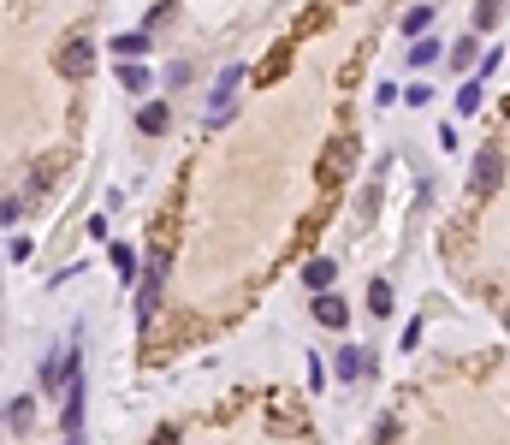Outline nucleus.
Listing matches in <instances>:
<instances>
[{
    "label": "nucleus",
    "mask_w": 510,
    "mask_h": 445,
    "mask_svg": "<svg viewBox=\"0 0 510 445\" xmlns=\"http://www.w3.org/2000/svg\"><path fill=\"white\" fill-rule=\"evenodd\" d=\"M498 178H505V155H498V143H493V149H481V155H475L469 190H475V196H493V190H498Z\"/></svg>",
    "instance_id": "1"
},
{
    "label": "nucleus",
    "mask_w": 510,
    "mask_h": 445,
    "mask_svg": "<svg viewBox=\"0 0 510 445\" xmlns=\"http://www.w3.org/2000/svg\"><path fill=\"white\" fill-rule=\"evenodd\" d=\"M160 286H167V256H155V268H149V279H142V291H137V321L142 327H149L155 309H160Z\"/></svg>",
    "instance_id": "2"
},
{
    "label": "nucleus",
    "mask_w": 510,
    "mask_h": 445,
    "mask_svg": "<svg viewBox=\"0 0 510 445\" xmlns=\"http://www.w3.org/2000/svg\"><path fill=\"white\" fill-rule=\"evenodd\" d=\"M59 428H66V440H84V380L77 374L66 380V416H59Z\"/></svg>",
    "instance_id": "3"
},
{
    "label": "nucleus",
    "mask_w": 510,
    "mask_h": 445,
    "mask_svg": "<svg viewBox=\"0 0 510 445\" xmlns=\"http://www.w3.org/2000/svg\"><path fill=\"white\" fill-rule=\"evenodd\" d=\"M351 167H356V143H351V137H339V143L326 149V160H321V178H326V185H339Z\"/></svg>",
    "instance_id": "4"
},
{
    "label": "nucleus",
    "mask_w": 510,
    "mask_h": 445,
    "mask_svg": "<svg viewBox=\"0 0 510 445\" xmlns=\"http://www.w3.org/2000/svg\"><path fill=\"white\" fill-rule=\"evenodd\" d=\"M89 66H96V48H89V42H66L59 72H66V77H89Z\"/></svg>",
    "instance_id": "5"
},
{
    "label": "nucleus",
    "mask_w": 510,
    "mask_h": 445,
    "mask_svg": "<svg viewBox=\"0 0 510 445\" xmlns=\"http://www.w3.org/2000/svg\"><path fill=\"white\" fill-rule=\"evenodd\" d=\"M314 321H321V327H344V321H351V303L321 291V297H314Z\"/></svg>",
    "instance_id": "6"
},
{
    "label": "nucleus",
    "mask_w": 510,
    "mask_h": 445,
    "mask_svg": "<svg viewBox=\"0 0 510 445\" xmlns=\"http://www.w3.org/2000/svg\"><path fill=\"white\" fill-rule=\"evenodd\" d=\"M339 374H344V380H362V374H374V357L362 345H344L339 350Z\"/></svg>",
    "instance_id": "7"
},
{
    "label": "nucleus",
    "mask_w": 510,
    "mask_h": 445,
    "mask_svg": "<svg viewBox=\"0 0 510 445\" xmlns=\"http://www.w3.org/2000/svg\"><path fill=\"white\" fill-rule=\"evenodd\" d=\"M332 273H339V261H332V256H314L309 268H303V279H309L314 291H326V286H332Z\"/></svg>",
    "instance_id": "8"
},
{
    "label": "nucleus",
    "mask_w": 510,
    "mask_h": 445,
    "mask_svg": "<svg viewBox=\"0 0 510 445\" xmlns=\"http://www.w3.org/2000/svg\"><path fill=\"white\" fill-rule=\"evenodd\" d=\"M167 125H172V107H142V114H137V131H142V137H160Z\"/></svg>",
    "instance_id": "9"
},
{
    "label": "nucleus",
    "mask_w": 510,
    "mask_h": 445,
    "mask_svg": "<svg viewBox=\"0 0 510 445\" xmlns=\"http://www.w3.org/2000/svg\"><path fill=\"white\" fill-rule=\"evenodd\" d=\"M30 422H36V404H30V398L6 404V428H13V433H30Z\"/></svg>",
    "instance_id": "10"
},
{
    "label": "nucleus",
    "mask_w": 510,
    "mask_h": 445,
    "mask_svg": "<svg viewBox=\"0 0 510 445\" xmlns=\"http://www.w3.org/2000/svg\"><path fill=\"white\" fill-rule=\"evenodd\" d=\"M119 84H125L131 95H142V89L155 84V72H149V66H137V59H131V66H119Z\"/></svg>",
    "instance_id": "11"
},
{
    "label": "nucleus",
    "mask_w": 510,
    "mask_h": 445,
    "mask_svg": "<svg viewBox=\"0 0 510 445\" xmlns=\"http://www.w3.org/2000/svg\"><path fill=\"white\" fill-rule=\"evenodd\" d=\"M410 66H415V72H427V66H440V48L427 42V36H415V42H410Z\"/></svg>",
    "instance_id": "12"
},
{
    "label": "nucleus",
    "mask_w": 510,
    "mask_h": 445,
    "mask_svg": "<svg viewBox=\"0 0 510 445\" xmlns=\"http://www.w3.org/2000/svg\"><path fill=\"white\" fill-rule=\"evenodd\" d=\"M107 261H114V273H119V279H137V256H131L125 244H114V250H107Z\"/></svg>",
    "instance_id": "13"
},
{
    "label": "nucleus",
    "mask_w": 510,
    "mask_h": 445,
    "mask_svg": "<svg viewBox=\"0 0 510 445\" xmlns=\"http://www.w3.org/2000/svg\"><path fill=\"white\" fill-rule=\"evenodd\" d=\"M427 24H433V6H415V13H404V36H427Z\"/></svg>",
    "instance_id": "14"
},
{
    "label": "nucleus",
    "mask_w": 510,
    "mask_h": 445,
    "mask_svg": "<svg viewBox=\"0 0 510 445\" xmlns=\"http://www.w3.org/2000/svg\"><path fill=\"white\" fill-rule=\"evenodd\" d=\"M369 309H374V315H392V286H386V279H374V286H369Z\"/></svg>",
    "instance_id": "15"
},
{
    "label": "nucleus",
    "mask_w": 510,
    "mask_h": 445,
    "mask_svg": "<svg viewBox=\"0 0 510 445\" xmlns=\"http://www.w3.org/2000/svg\"><path fill=\"white\" fill-rule=\"evenodd\" d=\"M238 77H243V66L232 59L226 72H220V84H214V101H232V89H238Z\"/></svg>",
    "instance_id": "16"
},
{
    "label": "nucleus",
    "mask_w": 510,
    "mask_h": 445,
    "mask_svg": "<svg viewBox=\"0 0 510 445\" xmlns=\"http://www.w3.org/2000/svg\"><path fill=\"white\" fill-rule=\"evenodd\" d=\"M498 13H505V0H481V6H475V30H493Z\"/></svg>",
    "instance_id": "17"
},
{
    "label": "nucleus",
    "mask_w": 510,
    "mask_h": 445,
    "mask_svg": "<svg viewBox=\"0 0 510 445\" xmlns=\"http://www.w3.org/2000/svg\"><path fill=\"white\" fill-rule=\"evenodd\" d=\"M481 107V84H463L457 89V114H475Z\"/></svg>",
    "instance_id": "18"
},
{
    "label": "nucleus",
    "mask_w": 510,
    "mask_h": 445,
    "mask_svg": "<svg viewBox=\"0 0 510 445\" xmlns=\"http://www.w3.org/2000/svg\"><path fill=\"white\" fill-rule=\"evenodd\" d=\"M172 13H178V6H172V0H160V6H149V18H142V30H160V24H167Z\"/></svg>",
    "instance_id": "19"
},
{
    "label": "nucleus",
    "mask_w": 510,
    "mask_h": 445,
    "mask_svg": "<svg viewBox=\"0 0 510 445\" xmlns=\"http://www.w3.org/2000/svg\"><path fill=\"white\" fill-rule=\"evenodd\" d=\"M469 59H475V36H457L451 42V66H469Z\"/></svg>",
    "instance_id": "20"
},
{
    "label": "nucleus",
    "mask_w": 510,
    "mask_h": 445,
    "mask_svg": "<svg viewBox=\"0 0 510 445\" xmlns=\"http://www.w3.org/2000/svg\"><path fill=\"white\" fill-rule=\"evenodd\" d=\"M149 48V30H131V36H119V54H142Z\"/></svg>",
    "instance_id": "21"
},
{
    "label": "nucleus",
    "mask_w": 510,
    "mask_h": 445,
    "mask_svg": "<svg viewBox=\"0 0 510 445\" xmlns=\"http://www.w3.org/2000/svg\"><path fill=\"white\" fill-rule=\"evenodd\" d=\"M6 261H30V238H13V244H6Z\"/></svg>",
    "instance_id": "22"
},
{
    "label": "nucleus",
    "mask_w": 510,
    "mask_h": 445,
    "mask_svg": "<svg viewBox=\"0 0 510 445\" xmlns=\"http://www.w3.org/2000/svg\"><path fill=\"white\" fill-rule=\"evenodd\" d=\"M505 327H510V303H505Z\"/></svg>",
    "instance_id": "23"
}]
</instances>
